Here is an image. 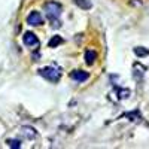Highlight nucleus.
Here are the masks:
<instances>
[{
	"label": "nucleus",
	"mask_w": 149,
	"mask_h": 149,
	"mask_svg": "<svg viewBox=\"0 0 149 149\" xmlns=\"http://www.w3.org/2000/svg\"><path fill=\"white\" fill-rule=\"evenodd\" d=\"M43 9H45V12H46V17L49 18V19H57L60 15H61V10H63V8H61V5L60 3H57V2H46L45 5H43Z\"/></svg>",
	"instance_id": "1"
},
{
	"label": "nucleus",
	"mask_w": 149,
	"mask_h": 149,
	"mask_svg": "<svg viewBox=\"0 0 149 149\" xmlns=\"http://www.w3.org/2000/svg\"><path fill=\"white\" fill-rule=\"evenodd\" d=\"M39 74L49 82H58L61 78V72H58L55 67H42L39 70Z\"/></svg>",
	"instance_id": "2"
},
{
	"label": "nucleus",
	"mask_w": 149,
	"mask_h": 149,
	"mask_svg": "<svg viewBox=\"0 0 149 149\" xmlns=\"http://www.w3.org/2000/svg\"><path fill=\"white\" fill-rule=\"evenodd\" d=\"M22 40L30 48H37V46H39V39H37V36L34 33H31V31H26V33H24Z\"/></svg>",
	"instance_id": "3"
},
{
	"label": "nucleus",
	"mask_w": 149,
	"mask_h": 149,
	"mask_svg": "<svg viewBox=\"0 0 149 149\" xmlns=\"http://www.w3.org/2000/svg\"><path fill=\"white\" fill-rule=\"evenodd\" d=\"M27 24L29 26H42L43 24V18L37 10H31L27 15Z\"/></svg>",
	"instance_id": "4"
},
{
	"label": "nucleus",
	"mask_w": 149,
	"mask_h": 149,
	"mask_svg": "<svg viewBox=\"0 0 149 149\" xmlns=\"http://www.w3.org/2000/svg\"><path fill=\"white\" fill-rule=\"evenodd\" d=\"M70 78L76 82H85L90 79V73L88 72H84V70H73L70 73Z\"/></svg>",
	"instance_id": "5"
},
{
	"label": "nucleus",
	"mask_w": 149,
	"mask_h": 149,
	"mask_svg": "<svg viewBox=\"0 0 149 149\" xmlns=\"http://www.w3.org/2000/svg\"><path fill=\"white\" fill-rule=\"evenodd\" d=\"M21 133L26 136L29 140H33V139L37 137V131L33 127H21Z\"/></svg>",
	"instance_id": "6"
},
{
	"label": "nucleus",
	"mask_w": 149,
	"mask_h": 149,
	"mask_svg": "<svg viewBox=\"0 0 149 149\" xmlns=\"http://www.w3.org/2000/svg\"><path fill=\"white\" fill-rule=\"evenodd\" d=\"M95 58H97L95 51H93V49H86V52H85V63L88 64V66H93Z\"/></svg>",
	"instance_id": "7"
},
{
	"label": "nucleus",
	"mask_w": 149,
	"mask_h": 149,
	"mask_svg": "<svg viewBox=\"0 0 149 149\" xmlns=\"http://www.w3.org/2000/svg\"><path fill=\"white\" fill-rule=\"evenodd\" d=\"M73 3L76 5L78 8L85 9V10H88V9H91V8H93V3L90 2V0H73Z\"/></svg>",
	"instance_id": "8"
},
{
	"label": "nucleus",
	"mask_w": 149,
	"mask_h": 149,
	"mask_svg": "<svg viewBox=\"0 0 149 149\" xmlns=\"http://www.w3.org/2000/svg\"><path fill=\"white\" fill-rule=\"evenodd\" d=\"M134 54L137 55V57H140V58H143V57H148L149 55V49L148 48H143V46H136L134 49Z\"/></svg>",
	"instance_id": "9"
},
{
	"label": "nucleus",
	"mask_w": 149,
	"mask_h": 149,
	"mask_svg": "<svg viewBox=\"0 0 149 149\" xmlns=\"http://www.w3.org/2000/svg\"><path fill=\"white\" fill-rule=\"evenodd\" d=\"M63 43V39H61V36H54L51 40L48 42V46L49 48H57L58 45H61Z\"/></svg>",
	"instance_id": "10"
},
{
	"label": "nucleus",
	"mask_w": 149,
	"mask_h": 149,
	"mask_svg": "<svg viewBox=\"0 0 149 149\" xmlns=\"http://www.w3.org/2000/svg\"><path fill=\"white\" fill-rule=\"evenodd\" d=\"M6 145L9 148H12V149H19L21 148V140H18V139H8Z\"/></svg>",
	"instance_id": "11"
},
{
	"label": "nucleus",
	"mask_w": 149,
	"mask_h": 149,
	"mask_svg": "<svg viewBox=\"0 0 149 149\" xmlns=\"http://www.w3.org/2000/svg\"><path fill=\"white\" fill-rule=\"evenodd\" d=\"M127 118H130L131 121H137V119H142L140 113H139V110H134V112H130V113H125Z\"/></svg>",
	"instance_id": "12"
},
{
	"label": "nucleus",
	"mask_w": 149,
	"mask_h": 149,
	"mask_svg": "<svg viewBox=\"0 0 149 149\" xmlns=\"http://www.w3.org/2000/svg\"><path fill=\"white\" fill-rule=\"evenodd\" d=\"M119 91V98H127L128 95H130V90H127V88H124V90H118Z\"/></svg>",
	"instance_id": "13"
},
{
	"label": "nucleus",
	"mask_w": 149,
	"mask_h": 149,
	"mask_svg": "<svg viewBox=\"0 0 149 149\" xmlns=\"http://www.w3.org/2000/svg\"><path fill=\"white\" fill-rule=\"evenodd\" d=\"M60 26H61V24H60V21H54V22H52V27H54V29H55V27L58 29Z\"/></svg>",
	"instance_id": "14"
}]
</instances>
